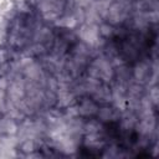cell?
<instances>
[{
	"label": "cell",
	"mask_w": 159,
	"mask_h": 159,
	"mask_svg": "<svg viewBox=\"0 0 159 159\" xmlns=\"http://www.w3.org/2000/svg\"><path fill=\"white\" fill-rule=\"evenodd\" d=\"M29 15H20L14 19L9 30V41L14 47H22L31 39L32 25Z\"/></svg>",
	"instance_id": "obj_1"
},
{
	"label": "cell",
	"mask_w": 159,
	"mask_h": 159,
	"mask_svg": "<svg viewBox=\"0 0 159 159\" xmlns=\"http://www.w3.org/2000/svg\"><path fill=\"white\" fill-rule=\"evenodd\" d=\"M9 53L5 48H0V77H2L6 71H7V66H9Z\"/></svg>",
	"instance_id": "obj_2"
}]
</instances>
